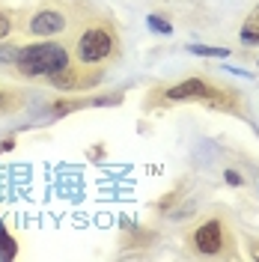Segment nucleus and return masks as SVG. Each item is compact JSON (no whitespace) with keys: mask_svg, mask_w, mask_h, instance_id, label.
Segmentation results:
<instances>
[{"mask_svg":"<svg viewBox=\"0 0 259 262\" xmlns=\"http://www.w3.org/2000/svg\"><path fill=\"white\" fill-rule=\"evenodd\" d=\"M119 57V36H116L111 21L90 18L83 21L75 33V45H72V60L81 69H101L111 60Z\"/></svg>","mask_w":259,"mask_h":262,"instance_id":"1","label":"nucleus"},{"mask_svg":"<svg viewBox=\"0 0 259 262\" xmlns=\"http://www.w3.org/2000/svg\"><path fill=\"white\" fill-rule=\"evenodd\" d=\"M188 51L197 57H227L229 54L227 48H211V45H188Z\"/></svg>","mask_w":259,"mask_h":262,"instance_id":"7","label":"nucleus"},{"mask_svg":"<svg viewBox=\"0 0 259 262\" xmlns=\"http://www.w3.org/2000/svg\"><path fill=\"white\" fill-rule=\"evenodd\" d=\"M227 245H229V232L218 217L214 221H206L191 235V247H194L200 256H224L227 253Z\"/></svg>","mask_w":259,"mask_h":262,"instance_id":"4","label":"nucleus"},{"mask_svg":"<svg viewBox=\"0 0 259 262\" xmlns=\"http://www.w3.org/2000/svg\"><path fill=\"white\" fill-rule=\"evenodd\" d=\"M221 96H224V90L209 86V83L200 81V78L182 81V83H176V86H170V90H167V98H170V101H197V98H209L211 104L227 107V101H224Z\"/></svg>","mask_w":259,"mask_h":262,"instance_id":"5","label":"nucleus"},{"mask_svg":"<svg viewBox=\"0 0 259 262\" xmlns=\"http://www.w3.org/2000/svg\"><path fill=\"white\" fill-rule=\"evenodd\" d=\"M15 57H18V45L0 42V66H15Z\"/></svg>","mask_w":259,"mask_h":262,"instance_id":"9","label":"nucleus"},{"mask_svg":"<svg viewBox=\"0 0 259 262\" xmlns=\"http://www.w3.org/2000/svg\"><path fill=\"white\" fill-rule=\"evenodd\" d=\"M75 63L72 60V48L54 39H39L24 48H18L15 57V72L24 81H51L54 75H60L63 69Z\"/></svg>","mask_w":259,"mask_h":262,"instance_id":"2","label":"nucleus"},{"mask_svg":"<svg viewBox=\"0 0 259 262\" xmlns=\"http://www.w3.org/2000/svg\"><path fill=\"white\" fill-rule=\"evenodd\" d=\"M224 179H227L229 185H239V188H242V185H244L242 173H235V170H227V173H224Z\"/></svg>","mask_w":259,"mask_h":262,"instance_id":"13","label":"nucleus"},{"mask_svg":"<svg viewBox=\"0 0 259 262\" xmlns=\"http://www.w3.org/2000/svg\"><path fill=\"white\" fill-rule=\"evenodd\" d=\"M6 98H15V93H9V90L0 86V114H9V111L18 107V101H6Z\"/></svg>","mask_w":259,"mask_h":262,"instance_id":"12","label":"nucleus"},{"mask_svg":"<svg viewBox=\"0 0 259 262\" xmlns=\"http://www.w3.org/2000/svg\"><path fill=\"white\" fill-rule=\"evenodd\" d=\"M15 256V242L6 235V229L0 227V259H12Z\"/></svg>","mask_w":259,"mask_h":262,"instance_id":"8","label":"nucleus"},{"mask_svg":"<svg viewBox=\"0 0 259 262\" xmlns=\"http://www.w3.org/2000/svg\"><path fill=\"white\" fill-rule=\"evenodd\" d=\"M12 30H15V21H12V15L0 9V42H3V39H6Z\"/></svg>","mask_w":259,"mask_h":262,"instance_id":"11","label":"nucleus"},{"mask_svg":"<svg viewBox=\"0 0 259 262\" xmlns=\"http://www.w3.org/2000/svg\"><path fill=\"white\" fill-rule=\"evenodd\" d=\"M242 42H244V45H259V6L247 15V21H244Z\"/></svg>","mask_w":259,"mask_h":262,"instance_id":"6","label":"nucleus"},{"mask_svg":"<svg viewBox=\"0 0 259 262\" xmlns=\"http://www.w3.org/2000/svg\"><path fill=\"white\" fill-rule=\"evenodd\" d=\"M21 30L27 33V36H33V39H57V36H63L69 30V21H66V15L60 9L45 6V9L30 12Z\"/></svg>","mask_w":259,"mask_h":262,"instance_id":"3","label":"nucleus"},{"mask_svg":"<svg viewBox=\"0 0 259 262\" xmlns=\"http://www.w3.org/2000/svg\"><path fill=\"white\" fill-rule=\"evenodd\" d=\"M146 24H149V27H152L155 33H164V36H170V33H173L170 21H164L161 15H149V18H146Z\"/></svg>","mask_w":259,"mask_h":262,"instance_id":"10","label":"nucleus"}]
</instances>
